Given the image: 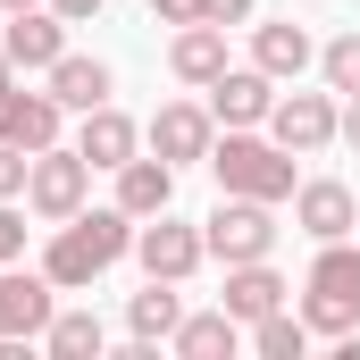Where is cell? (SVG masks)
<instances>
[{
  "mask_svg": "<svg viewBox=\"0 0 360 360\" xmlns=\"http://www.w3.org/2000/svg\"><path fill=\"white\" fill-rule=\"evenodd\" d=\"M134 226H143V218H126L117 201H109V210H76V218H59L51 252H42V276H51L59 293H76V285H92V276H109L126 252H134Z\"/></svg>",
  "mask_w": 360,
  "mask_h": 360,
  "instance_id": "cell-1",
  "label": "cell"
},
{
  "mask_svg": "<svg viewBox=\"0 0 360 360\" xmlns=\"http://www.w3.org/2000/svg\"><path fill=\"white\" fill-rule=\"evenodd\" d=\"M302 319H310V335H352L360 327V243H319V260H310V285H302Z\"/></svg>",
  "mask_w": 360,
  "mask_h": 360,
  "instance_id": "cell-2",
  "label": "cell"
},
{
  "mask_svg": "<svg viewBox=\"0 0 360 360\" xmlns=\"http://www.w3.org/2000/svg\"><path fill=\"white\" fill-rule=\"evenodd\" d=\"M210 168L226 193H252V201H293V151L285 143H260L252 126H226V143H210Z\"/></svg>",
  "mask_w": 360,
  "mask_h": 360,
  "instance_id": "cell-3",
  "label": "cell"
},
{
  "mask_svg": "<svg viewBox=\"0 0 360 360\" xmlns=\"http://www.w3.org/2000/svg\"><path fill=\"white\" fill-rule=\"evenodd\" d=\"M276 201H252V193H226L210 218H201V243H210V260H226V269H243V260H269L276 252Z\"/></svg>",
  "mask_w": 360,
  "mask_h": 360,
  "instance_id": "cell-4",
  "label": "cell"
},
{
  "mask_svg": "<svg viewBox=\"0 0 360 360\" xmlns=\"http://www.w3.org/2000/svg\"><path fill=\"white\" fill-rule=\"evenodd\" d=\"M84 193H92V160H84V151H59V143H51V151H34V176H25L34 218H51V226H59V218H76V210H84Z\"/></svg>",
  "mask_w": 360,
  "mask_h": 360,
  "instance_id": "cell-5",
  "label": "cell"
},
{
  "mask_svg": "<svg viewBox=\"0 0 360 360\" xmlns=\"http://www.w3.org/2000/svg\"><path fill=\"white\" fill-rule=\"evenodd\" d=\"M134 260H143V276H168V285H184V276L210 260V243H201V226H184V218H143L134 226Z\"/></svg>",
  "mask_w": 360,
  "mask_h": 360,
  "instance_id": "cell-6",
  "label": "cell"
},
{
  "mask_svg": "<svg viewBox=\"0 0 360 360\" xmlns=\"http://www.w3.org/2000/svg\"><path fill=\"white\" fill-rule=\"evenodd\" d=\"M269 134L293 151V160H310V151H327V143L344 134V117H335L327 92H285V101L269 109Z\"/></svg>",
  "mask_w": 360,
  "mask_h": 360,
  "instance_id": "cell-7",
  "label": "cell"
},
{
  "mask_svg": "<svg viewBox=\"0 0 360 360\" xmlns=\"http://www.w3.org/2000/svg\"><path fill=\"white\" fill-rule=\"evenodd\" d=\"M293 226L310 235V243H344L360 226V201H352V184H335V176H310V184H293Z\"/></svg>",
  "mask_w": 360,
  "mask_h": 360,
  "instance_id": "cell-8",
  "label": "cell"
},
{
  "mask_svg": "<svg viewBox=\"0 0 360 360\" xmlns=\"http://www.w3.org/2000/svg\"><path fill=\"white\" fill-rule=\"evenodd\" d=\"M51 293H59L51 276H25L17 260H8V269H0V344H25V335H42V327H51V310H59Z\"/></svg>",
  "mask_w": 360,
  "mask_h": 360,
  "instance_id": "cell-9",
  "label": "cell"
},
{
  "mask_svg": "<svg viewBox=\"0 0 360 360\" xmlns=\"http://www.w3.org/2000/svg\"><path fill=\"white\" fill-rule=\"evenodd\" d=\"M59 101H51V84L42 92H25V84H8L0 92V143H17V151H51L59 143Z\"/></svg>",
  "mask_w": 360,
  "mask_h": 360,
  "instance_id": "cell-10",
  "label": "cell"
},
{
  "mask_svg": "<svg viewBox=\"0 0 360 360\" xmlns=\"http://www.w3.org/2000/svg\"><path fill=\"white\" fill-rule=\"evenodd\" d=\"M210 143H218V117L210 109H193V101H168L160 117H151V151L184 168V160H210Z\"/></svg>",
  "mask_w": 360,
  "mask_h": 360,
  "instance_id": "cell-11",
  "label": "cell"
},
{
  "mask_svg": "<svg viewBox=\"0 0 360 360\" xmlns=\"http://www.w3.org/2000/svg\"><path fill=\"white\" fill-rule=\"evenodd\" d=\"M269 109H276V76H260V68H226L210 84V117L218 126H269Z\"/></svg>",
  "mask_w": 360,
  "mask_h": 360,
  "instance_id": "cell-12",
  "label": "cell"
},
{
  "mask_svg": "<svg viewBox=\"0 0 360 360\" xmlns=\"http://www.w3.org/2000/svg\"><path fill=\"white\" fill-rule=\"evenodd\" d=\"M0 51H8L17 68H42V76H51V59L68 51V17H59V8H17L8 34H0Z\"/></svg>",
  "mask_w": 360,
  "mask_h": 360,
  "instance_id": "cell-13",
  "label": "cell"
},
{
  "mask_svg": "<svg viewBox=\"0 0 360 360\" xmlns=\"http://www.w3.org/2000/svg\"><path fill=\"white\" fill-rule=\"evenodd\" d=\"M76 151H84L92 168H109V176H117V168L143 151V134H134V117H126V109H109V101H101V109H84V134H76Z\"/></svg>",
  "mask_w": 360,
  "mask_h": 360,
  "instance_id": "cell-14",
  "label": "cell"
},
{
  "mask_svg": "<svg viewBox=\"0 0 360 360\" xmlns=\"http://www.w3.org/2000/svg\"><path fill=\"white\" fill-rule=\"evenodd\" d=\"M168 68H176L184 84H218V76H226V25H210V17H201V25H176V42H168Z\"/></svg>",
  "mask_w": 360,
  "mask_h": 360,
  "instance_id": "cell-15",
  "label": "cell"
},
{
  "mask_svg": "<svg viewBox=\"0 0 360 360\" xmlns=\"http://www.w3.org/2000/svg\"><path fill=\"white\" fill-rule=\"evenodd\" d=\"M168 201H176V168H168L160 151H151V160L134 151V160L117 168V210H126V218H160Z\"/></svg>",
  "mask_w": 360,
  "mask_h": 360,
  "instance_id": "cell-16",
  "label": "cell"
},
{
  "mask_svg": "<svg viewBox=\"0 0 360 360\" xmlns=\"http://www.w3.org/2000/svg\"><path fill=\"white\" fill-rule=\"evenodd\" d=\"M218 310H235V327L269 319V310H285V276H276L269 260H243V269H226V293H218Z\"/></svg>",
  "mask_w": 360,
  "mask_h": 360,
  "instance_id": "cell-17",
  "label": "cell"
},
{
  "mask_svg": "<svg viewBox=\"0 0 360 360\" xmlns=\"http://www.w3.org/2000/svg\"><path fill=\"white\" fill-rule=\"evenodd\" d=\"M176 327H184V302H176V285H168V276H151V285H143V293L126 302V335H134V344H168Z\"/></svg>",
  "mask_w": 360,
  "mask_h": 360,
  "instance_id": "cell-18",
  "label": "cell"
},
{
  "mask_svg": "<svg viewBox=\"0 0 360 360\" xmlns=\"http://www.w3.org/2000/svg\"><path fill=\"white\" fill-rule=\"evenodd\" d=\"M310 59H319V51H310V34H302L293 17H285V25H260V34H252V68H260V76H276V84H293V76H302Z\"/></svg>",
  "mask_w": 360,
  "mask_h": 360,
  "instance_id": "cell-19",
  "label": "cell"
},
{
  "mask_svg": "<svg viewBox=\"0 0 360 360\" xmlns=\"http://www.w3.org/2000/svg\"><path fill=\"white\" fill-rule=\"evenodd\" d=\"M51 101H59V109H101V101H109V68L59 51V59H51Z\"/></svg>",
  "mask_w": 360,
  "mask_h": 360,
  "instance_id": "cell-20",
  "label": "cell"
},
{
  "mask_svg": "<svg viewBox=\"0 0 360 360\" xmlns=\"http://www.w3.org/2000/svg\"><path fill=\"white\" fill-rule=\"evenodd\" d=\"M168 344H176L184 360H226L235 344H243V335H235V310H201V319H184Z\"/></svg>",
  "mask_w": 360,
  "mask_h": 360,
  "instance_id": "cell-21",
  "label": "cell"
},
{
  "mask_svg": "<svg viewBox=\"0 0 360 360\" xmlns=\"http://www.w3.org/2000/svg\"><path fill=\"white\" fill-rule=\"evenodd\" d=\"M42 344H51L59 360H92L101 344H109V335H101V319H92V310H51V327H42Z\"/></svg>",
  "mask_w": 360,
  "mask_h": 360,
  "instance_id": "cell-22",
  "label": "cell"
},
{
  "mask_svg": "<svg viewBox=\"0 0 360 360\" xmlns=\"http://www.w3.org/2000/svg\"><path fill=\"white\" fill-rule=\"evenodd\" d=\"M302 344H310V319H302V310L252 319V352H260V360H302Z\"/></svg>",
  "mask_w": 360,
  "mask_h": 360,
  "instance_id": "cell-23",
  "label": "cell"
},
{
  "mask_svg": "<svg viewBox=\"0 0 360 360\" xmlns=\"http://www.w3.org/2000/svg\"><path fill=\"white\" fill-rule=\"evenodd\" d=\"M319 68H327V92L352 101V92H360V34H335V42L319 51Z\"/></svg>",
  "mask_w": 360,
  "mask_h": 360,
  "instance_id": "cell-24",
  "label": "cell"
},
{
  "mask_svg": "<svg viewBox=\"0 0 360 360\" xmlns=\"http://www.w3.org/2000/svg\"><path fill=\"white\" fill-rule=\"evenodd\" d=\"M34 176V151H17V143H0V201H17Z\"/></svg>",
  "mask_w": 360,
  "mask_h": 360,
  "instance_id": "cell-25",
  "label": "cell"
},
{
  "mask_svg": "<svg viewBox=\"0 0 360 360\" xmlns=\"http://www.w3.org/2000/svg\"><path fill=\"white\" fill-rule=\"evenodd\" d=\"M17 252H25V218H17V210H8V201H0V269H8V260H17Z\"/></svg>",
  "mask_w": 360,
  "mask_h": 360,
  "instance_id": "cell-26",
  "label": "cell"
},
{
  "mask_svg": "<svg viewBox=\"0 0 360 360\" xmlns=\"http://www.w3.org/2000/svg\"><path fill=\"white\" fill-rule=\"evenodd\" d=\"M160 25H201V0H151Z\"/></svg>",
  "mask_w": 360,
  "mask_h": 360,
  "instance_id": "cell-27",
  "label": "cell"
},
{
  "mask_svg": "<svg viewBox=\"0 0 360 360\" xmlns=\"http://www.w3.org/2000/svg\"><path fill=\"white\" fill-rule=\"evenodd\" d=\"M201 17H210V25H243V17H252V0H201Z\"/></svg>",
  "mask_w": 360,
  "mask_h": 360,
  "instance_id": "cell-28",
  "label": "cell"
},
{
  "mask_svg": "<svg viewBox=\"0 0 360 360\" xmlns=\"http://www.w3.org/2000/svg\"><path fill=\"white\" fill-rule=\"evenodd\" d=\"M51 8H59L68 25H92V17H101V0H51Z\"/></svg>",
  "mask_w": 360,
  "mask_h": 360,
  "instance_id": "cell-29",
  "label": "cell"
},
{
  "mask_svg": "<svg viewBox=\"0 0 360 360\" xmlns=\"http://www.w3.org/2000/svg\"><path fill=\"white\" fill-rule=\"evenodd\" d=\"M344 143L360 151V92H352V109H344Z\"/></svg>",
  "mask_w": 360,
  "mask_h": 360,
  "instance_id": "cell-30",
  "label": "cell"
},
{
  "mask_svg": "<svg viewBox=\"0 0 360 360\" xmlns=\"http://www.w3.org/2000/svg\"><path fill=\"white\" fill-rule=\"evenodd\" d=\"M8 84H17V59H8V51H0V92H8Z\"/></svg>",
  "mask_w": 360,
  "mask_h": 360,
  "instance_id": "cell-31",
  "label": "cell"
},
{
  "mask_svg": "<svg viewBox=\"0 0 360 360\" xmlns=\"http://www.w3.org/2000/svg\"><path fill=\"white\" fill-rule=\"evenodd\" d=\"M0 8H8V17H17V8H42V0H0Z\"/></svg>",
  "mask_w": 360,
  "mask_h": 360,
  "instance_id": "cell-32",
  "label": "cell"
}]
</instances>
